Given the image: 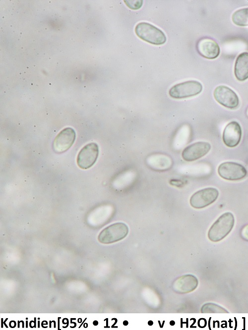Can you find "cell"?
Segmentation results:
<instances>
[{
    "mask_svg": "<svg viewBox=\"0 0 248 330\" xmlns=\"http://www.w3.org/2000/svg\"><path fill=\"white\" fill-rule=\"evenodd\" d=\"M235 218L231 212L221 215L213 223L208 232V237L212 242H218L227 236L232 230Z\"/></svg>",
    "mask_w": 248,
    "mask_h": 330,
    "instance_id": "6da1fadb",
    "label": "cell"
},
{
    "mask_svg": "<svg viewBox=\"0 0 248 330\" xmlns=\"http://www.w3.org/2000/svg\"><path fill=\"white\" fill-rule=\"evenodd\" d=\"M136 35L142 40L155 45L164 44L167 40L165 33L150 23L141 22L135 27Z\"/></svg>",
    "mask_w": 248,
    "mask_h": 330,
    "instance_id": "7a4b0ae2",
    "label": "cell"
},
{
    "mask_svg": "<svg viewBox=\"0 0 248 330\" xmlns=\"http://www.w3.org/2000/svg\"><path fill=\"white\" fill-rule=\"evenodd\" d=\"M202 85L196 80H188L174 85L169 91L170 97L174 99H184L193 97L200 93Z\"/></svg>",
    "mask_w": 248,
    "mask_h": 330,
    "instance_id": "3957f363",
    "label": "cell"
},
{
    "mask_svg": "<svg viewBox=\"0 0 248 330\" xmlns=\"http://www.w3.org/2000/svg\"><path fill=\"white\" fill-rule=\"evenodd\" d=\"M128 231L126 224L123 222L115 223L103 229L98 239L100 242L103 244L113 243L125 238Z\"/></svg>",
    "mask_w": 248,
    "mask_h": 330,
    "instance_id": "277c9868",
    "label": "cell"
},
{
    "mask_svg": "<svg viewBox=\"0 0 248 330\" xmlns=\"http://www.w3.org/2000/svg\"><path fill=\"white\" fill-rule=\"evenodd\" d=\"M217 172L221 178L229 181L240 180L247 174V171L243 165L233 162L221 164L218 167Z\"/></svg>",
    "mask_w": 248,
    "mask_h": 330,
    "instance_id": "5b68a950",
    "label": "cell"
},
{
    "mask_svg": "<svg viewBox=\"0 0 248 330\" xmlns=\"http://www.w3.org/2000/svg\"><path fill=\"white\" fill-rule=\"evenodd\" d=\"M218 190L213 187H208L199 190L190 197L189 203L195 209H202L214 203L218 198Z\"/></svg>",
    "mask_w": 248,
    "mask_h": 330,
    "instance_id": "8992f818",
    "label": "cell"
},
{
    "mask_svg": "<svg viewBox=\"0 0 248 330\" xmlns=\"http://www.w3.org/2000/svg\"><path fill=\"white\" fill-rule=\"evenodd\" d=\"M213 96L219 104L228 109H236L239 105V98L237 94L226 86L220 85L216 87Z\"/></svg>",
    "mask_w": 248,
    "mask_h": 330,
    "instance_id": "52a82bcc",
    "label": "cell"
},
{
    "mask_svg": "<svg viewBox=\"0 0 248 330\" xmlns=\"http://www.w3.org/2000/svg\"><path fill=\"white\" fill-rule=\"evenodd\" d=\"M99 155V148L95 143H90L84 146L77 157V164L81 169H86L94 165Z\"/></svg>",
    "mask_w": 248,
    "mask_h": 330,
    "instance_id": "ba28073f",
    "label": "cell"
},
{
    "mask_svg": "<svg viewBox=\"0 0 248 330\" xmlns=\"http://www.w3.org/2000/svg\"><path fill=\"white\" fill-rule=\"evenodd\" d=\"M75 137L76 133L73 128H64L55 138L53 144V150L57 153L65 152L72 146Z\"/></svg>",
    "mask_w": 248,
    "mask_h": 330,
    "instance_id": "9c48e42d",
    "label": "cell"
},
{
    "mask_svg": "<svg viewBox=\"0 0 248 330\" xmlns=\"http://www.w3.org/2000/svg\"><path fill=\"white\" fill-rule=\"evenodd\" d=\"M211 147V145L207 142H197L186 147L182 152V156L186 162L194 161L205 156Z\"/></svg>",
    "mask_w": 248,
    "mask_h": 330,
    "instance_id": "30bf717a",
    "label": "cell"
},
{
    "mask_svg": "<svg viewBox=\"0 0 248 330\" xmlns=\"http://www.w3.org/2000/svg\"><path fill=\"white\" fill-rule=\"evenodd\" d=\"M242 131L241 125L236 121H232L225 126L223 133L224 144L230 148L236 147L240 142Z\"/></svg>",
    "mask_w": 248,
    "mask_h": 330,
    "instance_id": "8fae6325",
    "label": "cell"
},
{
    "mask_svg": "<svg viewBox=\"0 0 248 330\" xmlns=\"http://www.w3.org/2000/svg\"><path fill=\"white\" fill-rule=\"evenodd\" d=\"M196 47L198 54L207 59H215L219 56L220 53L218 43L208 38H203L199 40Z\"/></svg>",
    "mask_w": 248,
    "mask_h": 330,
    "instance_id": "7c38bea8",
    "label": "cell"
},
{
    "mask_svg": "<svg viewBox=\"0 0 248 330\" xmlns=\"http://www.w3.org/2000/svg\"><path fill=\"white\" fill-rule=\"evenodd\" d=\"M234 74L236 79L240 81L248 79V52H243L237 56L235 63Z\"/></svg>",
    "mask_w": 248,
    "mask_h": 330,
    "instance_id": "4fadbf2b",
    "label": "cell"
},
{
    "mask_svg": "<svg viewBox=\"0 0 248 330\" xmlns=\"http://www.w3.org/2000/svg\"><path fill=\"white\" fill-rule=\"evenodd\" d=\"M176 283L181 284V287L177 289L180 292H189L194 290L198 284L197 278L193 275H187L180 277V279L177 281ZM177 286V288L181 286Z\"/></svg>",
    "mask_w": 248,
    "mask_h": 330,
    "instance_id": "5bb4252c",
    "label": "cell"
},
{
    "mask_svg": "<svg viewBox=\"0 0 248 330\" xmlns=\"http://www.w3.org/2000/svg\"><path fill=\"white\" fill-rule=\"evenodd\" d=\"M232 20L236 25L241 27L248 26V7L236 10L232 15Z\"/></svg>",
    "mask_w": 248,
    "mask_h": 330,
    "instance_id": "9a60e30c",
    "label": "cell"
},
{
    "mask_svg": "<svg viewBox=\"0 0 248 330\" xmlns=\"http://www.w3.org/2000/svg\"><path fill=\"white\" fill-rule=\"evenodd\" d=\"M202 312H213V313H224L227 312L222 307L213 303H207L204 305L201 309Z\"/></svg>",
    "mask_w": 248,
    "mask_h": 330,
    "instance_id": "2e32d148",
    "label": "cell"
},
{
    "mask_svg": "<svg viewBox=\"0 0 248 330\" xmlns=\"http://www.w3.org/2000/svg\"><path fill=\"white\" fill-rule=\"evenodd\" d=\"M124 2L129 8L133 10L139 9L143 4V1L141 0H124Z\"/></svg>",
    "mask_w": 248,
    "mask_h": 330,
    "instance_id": "e0dca14e",
    "label": "cell"
},
{
    "mask_svg": "<svg viewBox=\"0 0 248 330\" xmlns=\"http://www.w3.org/2000/svg\"><path fill=\"white\" fill-rule=\"evenodd\" d=\"M241 237L245 240L248 241V224L243 226L240 231Z\"/></svg>",
    "mask_w": 248,
    "mask_h": 330,
    "instance_id": "ac0fdd59",
    "label": "cell"
},
{
    "mask_svg": "<svg viewBox=\"0 0 248 330\" xmlns=\"http://www.w3.org/2000/svg\"><path fill=\"white\" fill-rule=\"evenodd\" d=\"M246 115L247 117L248 118V106L247 107L246 110Z\"/></svg>",
    "mask_w": 248,
    "mask_h": 330,
    "instance_id": "d6986e66",
    "label": "cell"
},
{
    "mask_svg": "<svg viewBox=\"0 0 248 330\" xmlns=\"http://www.w3.org/2000/svg\"><path fill=\"white\" fill-rule=\"evenodd\" d=\"M56 64H57V65H58V64H59V62H57Z\"/></svg>",
    "mask_w": 248,
    "mask_h": 330,
    "instance_id": "ffe728a7",
    "label": "cell"
},
{
    "mask_svg": "<svg viewBox=\"0 0 248 330\" xmlns=\"http://www.w3.org/2000/svg\"><path fill=\"white\" fill-rule=\"evenodd\" d=\"M17 41H20V39L18 38V39H17Z\"/></svg>",
    "mask_w": 248,
    "mask_h": 330,
    "instance_id": "44dd1931",
    "label": "cell"
},
{
    "mask_svg": "<svg viewBox=\"0 0 248 330\" xmlns=\"http://www.w3.org/2000/svg\"><path fill=\"white\" fill-rule=\"evenodd\" d=\"M59 17H60V18H61V17H62V16H61V15H60V16H59Z\"/></svg>",
    "mask_w": 248,
    "mask_h": 330,
    "instance_id": "7402d4cb",
    "label": "cell"
},
{
    "mask_svg": "<svg viewBox=\"0 0 248 330\" xmlns=\"http://www.w3.org/2000/svg\"><path fill=\"white\" fill-rule=\"evenodd\" d=\"M49 59H51V57H49Z\"/></svg>",
    "mask_w": 248,
    "mask_h": 330,
    "instance_id": "603a6c76",
    "label": "cell"
},
{
    "mask_svg": "<svg viewBox=\"0 0 248 330\" xmlns=\"http://www.w3.org/2000/svg\"><path fill=\"white\" fill-rule=\"evenodd\" d=\"M20 35H22V32H20Z\"/></svg>",
    "mask_w": 248,
    "mask_h": 330,
    "instance_id": "cb8c5ba5",
    "label": "cell"
},
{
    "mask_svg": "<svg viewBox=\"0 0 248 330\" xmlns=\"http://www.w3.org/2000/svg\"><path fill=\"white\" fill-rule=\"evenodd\" d=\"M33 66H34V67H35V66H36V65H35V64H34Z\"/></svg>",
    "mask_w": 248,
    "mask_h": 330,
    "instance_id": "d4e9b609",
    "label": "cell"
},
{
    "mask_svg": "<svg viewBox=\"0 0 248 330\" xmlns=\"http://www.w3.org/2000/svg\"><path fill=\"white\" fill-rule=\"evenodd\" d=\"M10 26L11 27H12V25H10Z\"/></svg>",
    "mask_w": 248,
    "mask_h": 330,
    "instance_id": "484cf974",
    "label": "cell"
},
{
    "mask_svg": "<svg viewBox=\"0 0 248 330\" xmlns=\"http://www.w3.org/2000/svg\"><path fill=\"white\" fill-rule=\"evenodd\" d=\"M71 40L72 41H73V38H72L71 39Z\"/></svg>",
    "mask_w": 248,
    "mask_h": 330,
    "instance_id": "4316f807",
    "label": "cell"
},
{
    "mask_svg": "<svg viewBox=\"0 0 248 330\" xmlns=\"http://www.w3.org/2000/svg\"><path fill=\"white\" fill-rule=\"evenodd\" d=\"M35 41V40H33V42H34Z\"/></svg>",
    "mask_w": 248,
    "mask_h": 330,
    "instance_id": "83f0119b",
    "label": "cell"
},
{
    "mask_svg": "<svg viewBox=\"0 0 248 330\" xmlns=\"http://www.w3.org/2000/svg\"><path fill=\"white\" fill-rule=\"evenodd\" d=\"M33 50H34V51H36V49L34 48V49H33Z\"/></svg>",
    "mask_w": 248,
    "mask_h": 330,
    "instance_id": "f1b7e54d",
    "label": "cell"
},
{
    "mask_svg": "<svg viewBox=\"0 0 248 330\" xmlns=\"http://www.w3.org/2000/svg\"><path fill=\"white\" fill-rule=\"evenodd\" d=\"M43 11H45V10H46L45 9H43Z\"/></svg>",
    "mask_w": 248,
    "mask_h": 330,
    "instance_id": "f546056e",
    "label": "cell"
},
{
    "mask_svg": "<svg viewBox=\"0 0 248 330\" xmlns=\"http://www.w3.org/2000/svg\"><path fill=\"white\" fill-rule=\"evenodd\" d=\"M62 52V50H60V52Z\"/></svg>",
    "mask_w": 248,
    "mask_h": 330,
    "instance_id": "4dcf8cb0",
    "label": "cell"
},
{
    "mask_svg": "<svg viewBox=\"0 0 248 330\" xmlns=\"http://www.w3.org/2000/svg\"><path fill=\"white\" fill-rule=\"evenodd\" d=\"M45 30H47V28H45Z\"/></svg>",
    "mask_w": 248,
    "mask_h": 330,
    "instance_id": "1f68e13d",
    "label": "cell"
},
{
    "mask_svg": "<svg viewBox=\"0 0 248 330\" xmlns=\"http://www.w3.org/2000/svg\"><path fill=\"white\" fill-rule=\"evenodd\" d=\"M39 55V53H37V55Z\"/></svg>",
    "mask_w": 248,
    "mask_h": 330,
    "instance_id": "d6a6232c",
    "label": "cell"
},
{
    "mask_svg": "<svg viewBox=\"0 0 248 330\" xmlns=\"http://www.w3.org/2000/svg\"><path fill=\"white\" fill-rule=\"evenodd\" d=\"M0 28H1V30H2V29H3L2 27H1Z\"/></svg>",
    "mask_w": 248,
    "mask_h": 330,
    "instance_id": "836d02e7",
    "label": "cell"
},
{
    "mask_svg": "<svg viewBox=\"0 0 248 330\" xmlns=\"http://www.w3.org/2000/svg\"><path fill=\"white\" fill-rule=\"evenodd\" d=\"M73 43H74V42H75V41H74V40H73Z\"/></svg>",
    "mask_w": 248,
    "mask_h": 330,
    "instance_id": "e575fe53",
    "label": "cell"
},
{
    "mask_svg": "<svg viewBox=\"0 0 248 330\" xmlns=\"http://www.w3.org/2000/svg\"><path fill=\"white\" fill-rule=\"evenodd\" d=\"M21 49H23V47H21Z\"/></svg>",
    "mask_w": 248,
    "mask_h": 330,
    "instance_id": "d590c367",
    "label": "cell"
},
{
    "mask_svg": "<svg viewBox=\"0 0 248 330\" xmlns=\"http://www.w3.org/2000/svg\"><path fill=\"white\" fill-rule=\"evenodd\" d=\"M59 49H60L59 48H57V50H59Z\"/></svg>",
    "mask_w": 248,
    "mask_h": 330,
    "instance_id": "8d00e7d4",
    "label": "cell"
},
{
    "mask_svg": "<svg viewBox=\"0 0 248 330\" xmlns=\"http://www.w3.org/2000/svg\"><path fill=\"white\" fill-rule=\"evenodd\" d=\"M49 3H51V1H49Z\"/></svg>",
    "mask_w": 248,
    "mask_h": 330,
    "instance_id": "74e56055",
    "label": "cell"
},
{
    "mask_svg": "<svg viewBox=\"0 0 248 330\" xmlns=\"http://www.w3.org/2000/svg\"><path fill=\"white\" fill-rule=\"evenodd\" d=\"M79 11H80V10L78 9V12H79Z\"/></svg>",
    "mask_w": 248,
    "mask_h": 330,
    "instance_id": "f35d334b",
    "label": "cell"
},
{
    "mask_svg": "<svg viewBox=\"0 0 248 330\" xmlns=\"http://www.w3.org/2000/svg\"><path fill=\"white\" fill-rule=\"evenodd\" d=\"M85 42L84 41H83V43H85Z\"/></svg>",
    "mask_w": 248,
    "mask_h": 330,
    "instance_id": "ab89813d",
    "label": "cell"
}]
</instances>
